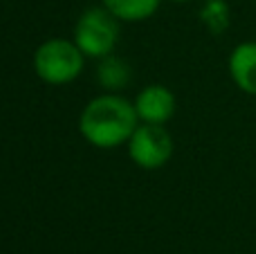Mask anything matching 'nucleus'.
Segmentation results:
<instances>
[{
    "label": "nucleus",
    "instance_id": "nucleus-1",
    "mask_svg": "<svg viewBox=\"0 0 256 254\" xmlns=\"http://www.w3.org/2000/svg\"><path fill=\"white\" fill-rule=\"evenodd\" d=\"M140 126L135 104L120 94H102L84 108L79 117V130L97 148H117L128 144Z\"/></svg>",
    "mask_w": 256,
    "mask_h": 254
},
{
    "label": "nucleus",
    "instance_id": "nucleus-2",
    "mask_svg": "<svg viewBox=\"0 0 256 254\" xmlns=\"http://www.w3.org/2000/svg\"><path fill=\"white\" fill-rule=\"evenodd\" d=\"M86 54L74 40L68 38H50L38 45L34 54V70L45 84L66 86L79 79L84 72Z\"/></svg>",
    "mask_w": 256,
    "mask_h": 254
},
{
    "label": "nucleus",
    "instance_id": "nucleus-3",
    "mask_svg": "<svg viewBox=\"0 0 256 254\" xmlns=\"http://www.w3.org/2000/svg\"><path fill=\"white\" fill-rule=\"evenodd\" d=\"M120 40V20L106 7H92L81 14L74 27V43L90 58H106Z\"/></svg>",
    "mask_w": 256,
    "mask_h": 254
},
{
    "label": "nucleus",
    "instance_id": "nucleus-4",
    "mask_svg": "<svg viewBox=\"0 0 256 254\" xmlns=\"http://www.w3.org/2000/svg\"><path fill=\"white\" fill-rule=\"evenodd\" d=\"M128 156L140 169H162L173 156V138L162 124H140L128 140Z\"/></svg>",
    "mask_w": 256,
    "mask_h": 254
},
{
    "label": "nucleus",
    "instance_id": "nucleus-5",
    "mask_svg": "<svg viewBox=\"0 0 256 254\" xmlns=\"http://www.w3.org/2000/svg\"><path fill=\"white\" fill-rule=\"evenodd\" d=\"M135 110L142 124H166L176 115V94L166 86H146L135 102Z\"/></svg>",
    "mask_w": 256,
    "mask_h": 254
},
{
    "label": "nucleus",
    "instance_id": "nucleus-6",
    "mask_svg": "<svg viewBox=\"0 0 256 254\" xmlns=\"http://www.w3.org/2000/svg\"><path fill=\"white\" fill-rule=\"evenodd\" d=\"M230 76L240 92L256 97V40H245L232 50Z\"/></svg>",
    "mask_w": 256,
    "mask_h": 254
},
{
    "label": "nucleus",
    "instance_id": "nucleus-7",
    "mask_svg": "<svg viewBox=\"0 0 256 254\" xmlns=\"http://www.w3.org/2000/svg\"><path fill=\"white\" fill-rule=\"evenodd\" d=\"M102 4L122 22H140L160 9L162 0H102Z\"/></svg>",
    "mask_w": 256,
    "mask_h": 254
},
{
    "label": "nucleus",
    "instance_id": "nucleus-8",
    "mask_svg": "<svg viewBox=\"0 0 256 254\" xmlns=\"http://www.w3.org/2000/svg\"><path fill=\"white\" fill-rule=\"evenodd\" d=\"M99 68H97V79L104 88L108 90H120L128 86L130 81V70L124 61H120L117 56H106V58H99Z\"/></svg>",
    "mask_w": 256,
    "mask_h": 254
},
{
    "label": "nucleus",
    "instance_id": "nucleus-9",
    "mask_svg": "<svg viewBox=\"0 0 256 254\" xmlns=\"http://www.w3.org/2000/svg\"><path fill=\"white\" fill-rule=\"evenodd\" d=\"M173 2H180V4H184V2H191V0H173Z\"/></svg>",
    "mask_w": 256,
    "mask_h": 254
}]
</instances>
